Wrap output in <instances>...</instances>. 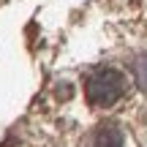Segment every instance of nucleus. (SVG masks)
<instances>
[{"mask_svg": "<svg viewBox=\"0 0 147 147\" xmlns=\"http://www.w3.org/2000/svg\"><path fill=\"white\" fill-rule=\"evenodd\" d=\"M84 93H87L90 106H112L125 93V76L117 68H98L90 74Z\"/></svg>", "mask_w": 147, "mask_h": 147, "instance_id": "f257e3e1", "label": "nucleus"}, {"mask_svg": "<svg viewBox=\"0 0 147 147\" xmlns=\"http://www.w3.org/2000/svg\"><path fill=\"white\" fill-rule=\"evenodd\" d=\"M90 147H123V131L117 125H101L90 139Z\"/></svg>", "mask_w": 147, "mask_h": 147, "instance_id": "f03ea898", "label": "nucleus"}, {"mask_svg": "<svg viewBox=\"0 0 147 147\" xmlns=\"http://www.w3.org/2000/svg\"><path fill=\"white\" fill-rule=\"evenodd\" d=\"M134 79H136V84L147 93V52L134 60Z\"/></svg>", "mask_w": 147, "mask_h": 147, "instance_id": "7ed1b4c3", "label": "nucleus"}, {"mask_svg": "<svg viewBox=\"0 0 147 147\" xmlns=\"http://www.w3.org/2000/svg\"><path fill=\"white\" fill-rule=\"evenodd\" d=\"M57 95H60V98H68V95H71V87H68V84H65V87H57Z\"/></svg>", "mask_w": 147, "mask_h": 147, "instance_id": "20e7f679", "label": "nucleus"}]
</instances>
